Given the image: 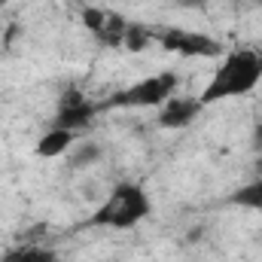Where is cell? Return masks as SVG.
I'll return each mask as SVG.
<instances>
[{
  "label": "cell",
  "mask_w": 262,
  "mask_h": 262,
  "mask_svg": "<svg viewBox=\"0 0 262 262\" xmlns=\"http://www.w3.org/2000/svg\"><path fill=\"white\" fill-rule=\"evenodd\" d=\"M152 40H159L162 49L180 55V58H216L223 49L216 40H210L207 34H195V31H180V28H171V31H162V34H152Z\"/></svg>",
  "instance_id": "4"
},
{
  "label": "cell",
  "mask_w": 262,
  "mask_h": 262,
  "mask_svg": "<svg viewBox=\"0 0 262 262\" xmlns=\"http://www.w3.org/2000/svg\"><path fill=\"white\" fill-rule=\"evenodd\" d=\"M0 262H58V253L43 247V244H18V247H9Z\"/></svg>",
  "instance_id": "8"
},
{
  "label": "cell",
  "mask_w": 262,
  "mask_h": 262,
  "mask_svg": "<svg viewBox=\"0 0 262 262\" xmlns=\"http://www.w3.org/2000/svg\"><path fill=\"white\" fill-rule=\"evenodd\" d=\"M101 113V104L98 101H89L82 92L76 89H67L58 101V113H55V122L52 128H64V131H82L92 125V119Z\"/></svg>",
  "instance_id": "5"
},
{
  "label": "cell",
  "mask_w": 262,
  "mask_h": 262,
  "mask_svg": "<svg viewBox=\"0 0 262 262\" xmlns=\"http://www.w3.org/2000/svg\"><path fill=\"white\" fill-rule=\"evenodd\" d=\"M259 79H262V49L238 46L220 61L210 82L198 95V101H201V107H210V104H220V101L244 98L247 92H253L259 85Z\"/></svg>",
  "instance_id": "1"
},
{
  "label": "cell",
  "mask_w": 262,
  "mask_h": 262,
  "mask_svg": "<svg viewBox=\"0 0 262 262\" xmlns=\"http://www.w3.org/2000/svg\"><path fill=\"white\" fill-rule=\"evenodd\" d=\"M229 201L238 204V207H247V210H262V177L244 183L241 189H235V192L229 195Z\"/></svg>",
  "instance_id": "10"
},
{
  "label": "cell",
  "mask_w": 262,
  "mask_h": 262,
  "mask_svg": "<svg viewBox=\"0 0 262 262\" xmlns=\"http://www.w3.org/2000/svg\"><path fill=\"white\" fill-rule=\"evenodd\" d=\"M180 76L174 70H162L152 76H143L137 82H131L128 89L110 95L107 101H101V110H122V107H162L165 101H171L177 95Z\"/></svg>",
  "instance_id": "3"
},
{
  "label": "cell",
  "mask_w": 262,
  "mask_h": 262,
  "mask_svg": "<svg viewBox=\"0 0 262 262\" xmlns=\"http://www.w3.org/2000/svg\"><path fill=\"white\" fill-rule=\"evenodd\" d=\"M250 143H253V149H256V152H262V125L253 128V140H250Z\"/></svg>",
  "instance_id": "11"
},
{
  "label": "cell",
  "mask_w": 262,
  "mask_h": 262,
  "mask_svg": "<svg viewBox=\"0 0 262 262\" xmlns=\"http://www.w3.org/2000/svg\"><path fill=\"white\" fill-rule=\"evenodd\" d=\"M201 110H204V107H201L198 98H177V95H174L171 101H165V104L159 107L156 122H159L162 128L180 131V128H186V125H192Z\"/></svg>",
  "instance_id": "6"
},
{
  "label": "cell",
  "mask_w": 262,
  "mask_h": 262,
  "mask_svg": "<svg viewBox=\"0 0 262 262\" xmlns=\"http://www.w3.org/2000/svg\"><path fill=\"white\" fill-rule=\"evenodd\" d=\"M101 159H104V146H101L98 140H82V143L70 146V159H67V165H70L73 171H85V168L98 165Z\"/></svg>",
  "instance_id": "9"
},
{
  "label": "cell",
  "mask_w": 262,
  "mask_h": 262,
  "mask_svg": "<svg viewBox=\"0 0 262 262\" xmlns=\"http://www.w3.org/2000/svg\"><path fill=\"white\" fill-rule=\"evenodd\" d=\"M152 204H149V195L140 183H119L104 204H98V210L85 220V226L92 229H131L137 223H143L149 216Z\"/></svg>",
  "instance_id": "2"
},
{
  "label": "cell",
  "mask_w": 262,
  "mask_h": 262,
  "mask_svg": "<svg viewBox=\"0 0 262 262\" xmlns=\"http://www.w3.org/2000/svg\"><path fill=\"white\" fill-rule=\"evenodd\" d=\"M76 143V134L73 131H64V128H49L40 140H37V152L43 159H55V156H64L70 152V146Z\"/></svg>",
  "instance_id": "7"
},
{
  "label": "cell",
  "mask_w": 262,
  "mask_h": 262,
  "mask_svg": "<svg viewBox=\"0 0 262 262\" xmlns=\"http://www.w3.org/2000/svg\"><path fill=\"white\" fill-rule=\"evenodd\" d=\"M3 3H9V0H0V6H3Z\"/></svg>",
  "instance_id": "12"
}]
</instances>
